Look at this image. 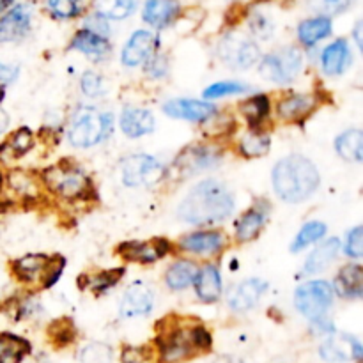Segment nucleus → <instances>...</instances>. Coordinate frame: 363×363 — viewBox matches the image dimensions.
Here are the masks:
<instances>
[{
	"mask_svg": "<svg viewBox=\"0 0 363 363\" xmlns=\"http://www.w3.org/2000/svg\"><path fill=\"white\" fill-rule=\"evenodd\" d=\"M149 360H151V354L144 347L128 346L121 353V363H149Z\"/></svg>",
	"mask_w": 363,
	"mask_h": 363,
	"instance_id": "nucleus-51",
	"label": "nucleus"
},
{
	"mask_svg": "<svg viewBox=\"0 0 363 363\" xmlns=\"http://www.w3.org/2000/svg\"><path fill=\"white\" fill-rule=\"evenodd\" d=\"M64 268H66V259H64L62 255H52V261H50L48 269H46L41 287L50 289V287L55 286V284L59 282L60 277H62Z\"/></svg>",
	"mask_w": 363,
	"mask_h": 363,
	"instance_id": "nucleus-48",
	"label": "nucleus"
},
{
	"mask_svg": "<svg viewBox=\"0 0 363 363\" xmlns=\"http://www.w3.org/2000/svg\"><path fill=\"white\" fill-rule=\"evenodd\" d=\"M335 151L347 162H363V131L358 128L344 131L335 138Z\"/></svg>",
	"mask_w": 363,
	"mask_h": 363,
	"instance_id": "nucleus-36",
	"label": "nucleus"
},
{
	"mask_svg": "<svg viewBox=\"0 0 363 363\" xmlns=\"http://www.w3.org/2000/svg\"><path fill=\"white\" fill-rule=\"evenodd\" d=\"M321 105L318 92H289L275 103V116L282 123H303Z\"/></svg>",
	"mask_w": 363,
	"mask_h": 363,
	"instance_id": "nucleus-12",
	"label": "nucleus"
},
{
	"mask_svg": "<svg viewBox=\"0 0 363 363\" xmlns=\"http://www.w3.org/2000/svg\"><path fill=\"white\" fill-rule=\"evenodd\" d=\"M77 337V330H74L73 323L69 319H60L50 326V339L57 344V346H69Z\"/></svg>",
	"mask_w": 363,
	"mask_h": 363,
	"instance_id": "nucleus-45",
	"label": "nucleus"
},
{
	"mask_svg": "<svg viewBox=\"0 0 363 363\" xmlns=\"http://www.w3.org/2000/svg\"><path fill=\"white\" fill-rule=\"evenodd\" d=\"M332 287L333 293L344 300H360L363 296V268L357 262L342 266Z\"/></svg>",
	"mask_w": 363,
	"mask_h": 363,
	"instance_id": "nucleus-25",
	"label": "nucleus"
},
{
	"mask_svg": "<svg viewBox=\"0 0 363 363\" xmlns=\"http://www.w3.org/2000/svg\"><path fill=\"white\" fill-rule=\"evenodd\" d=\"M179 0H145L142 9V20L152 28H167L179 20Z\"/></svg>",
	"mask_w": 363,
	"mask_h": 363,
	"instance_id": "nucleus-21",
	"label": "nucleus"
},
{
	"mask_svg": "<svg viewBox=\"0 0 363 363\" xmlns=\"http://www.w3.org/2000/svg\"><path fill=\"white\" fill-rule=\"evenodd\" d=\"M326 233H328V227H326L325 222H319V220L307 222L303 227H301L300 233L296 234L293 243H291V252L298 254V252L319 243L321 240H325Z\"/></svg>",
	"mask_w": 363,
	"mask_h": 363,
	"instance_id": "nucleus-38",
	"label": "nucleus"
},
{
	"mask_svg": "<svg viewBox=\"0 0 363 363\" xmlns=\"http://www.w3.org/2000/svg\"><path fill=\"white\" fill-rule=\"evenodd\" d=\"M362 30H363V23L362 21H357V25H354V28H353V38H354V43H357L358 48H362V41H363Z\"/></svg>",
	"mask_w": 363,
	"mask_h": 363,
	"instance_id": "nucleus-55",
	"label": "nucleus"
},
{
	"mask_svg": "<svg viewBox=\"0 0 363 363\" xmlns=\"http://www.w3.org/2000/svg\"><path fill=\"white\" fill-rule=\"evenodd\" d=\"M84 28H87V30L94 32V34H98V35H103V38H108L110 35L108 20H106L105 16H101V14L96 13V11L91 14V16L85 18Z\"/></svg>",
	"mask_w": 363,
	"mask_h": 363,
	"instance_id": "nucleus-50",
	"label": "nucleus"
},
{
	"mask_svg": "<svg viewBox=\"0 0 363 363\" xmlns=\"http://www.w3.org/2000/svg\"><path fill=\"white\" fill-rule=\"evenodd\" d=\"M268 291V282L262 279H247L234 286L227 296V305L233 312L243 314L259 305L261 298Z\"/></svg>",
	"mask_w": 363,
	"mask_h": 363,
	"instance_id": "nucleus-18",
	"label": "nucleus"
},
{
	"mask_svg": "<svg viewBox=\"0 0 363 363\" xmlns=\"http://www.w3.org/2000/svg\"><path fill=\"white\" fill-rule=\"evenodd\" d=\"M344 254H346L350 259H362V255H363V229H362V225L353 227V229L346 234Z\"/></svg>",
	"mask_w": 363,
	"mask_h": 363,
	"instance_id": "nucleus-46",
	"label": "nucleus"
},
{
	"mask_svg": "<svg viewBox=\"0 0 363 363\" xmlns=\"http://www.w3.org/2000/svg\"><path fill=\"white\" fill-rule=\"evenodd\" d=\"M145 73L151 78H155V80L167 77V73H169V60H167V57L155 53V55L145 62Z\"/></svg>",
	"mask_w": 363,
	"mask_h": 363,
	"instance_id": "nucleus-49",
	"label": "nucleus"
},
{
	"mask_svg": "<svg viewBox=\"0 0 363 363\" xmlns=\"http://www.w3.org/2000/svg\"><path fill=\"white\" fill-rule=\"evenodd\" d=\"M30 353V344L13 333H0V363H21Z\"/></svg>",
	"mask_w": 363,
	"mask_h": 363,
	"instance_id": "nucleus-37",
	"label": "nucleus"
},
{
	"mask_svg": "<svg viewBox=\"0 0 363 363\" xmlns=\"http://www.w3.org/2000/svg\"><path fill=\"white\" fill-rule=\"evenodd\" d=\"M333 30L332 18L319 14V16L307 18L298 25V41L305 48H314L318 43L328 38Z\"/></svg>",
	"mask_w": 363,
	"mask_h": 363,
	"instance_id": "nucleus-30",
	"label": "nucleus"
},
{
	"mask_svg": "<svg viewBox=\"0 0 363 363\" xmlns=\"http://www.w3.org/2000/svg\"><path fill=\"white\" fill-rule=\"evenodd\" d=\"M199 264L191 259H177L169 269L165 272V286L170 291H184L190 286H194L195 277H197Z\"/></svg>",
	"mask_w": 363,
	"mask_h": 363,
	"instance_id": "nucleus-33",
	"label": "nucleus"
},
{
	"mask_svg": "<svg viewBox=\"0 0 363 363\" xmlns=\"http://www.w3.org/2000/svg\"><path fill=\"white\" fill-rule=\"evenodd\" d=\"M195 294H197L199 301L202 303H216L222 298L223 293V282L222 273L215 264H204L199 266L197 277L194 282Z\"/></svg>",
	"mask_w": 363,
	"mask_h": 363,
	"instance_id": "nucleus-23",
	"label": "nucleus"
},
{
	"mask_svg": "<svg viewBox=\"0 0 363 363\" xmlns=\"http://www.w3.org/2000/svg\"><path fill=\"white\" fill-rule=\"evenodd\" d=\"M39 181L50 194L66 202L89 201L96 195L91 177L77 163L60 162L46 167L39 174Z\"/></svg>",
	"mask_w": 363,
	"mask_h": 363,
	"instance_id": "nucleus-4",
	"label": "nucleus"
},
{
	"mask_svg": "<svg viewBox=\"0 0 363 363\" xmlns=\"http://www.w3.org/2000/svg\"><path fill=\"white\" fill-rule=\"evenodd\" d=\"M7 126H9V116L4 110H0V135L7 130Z\"/></svg>",
	"mask_w": 363,
	"mask_h": 363,
	"instance_id": "nucleus-56",
	"label": "nucleus"
},
{
	"mask_svg": "<svg viewBox=\"0 0 363 363\" xmlns=\"http://www.w3.org/2000/svg\"><path fill=\"white\" fill-rule=\"evenodd\" d=\"M2 188H4V176L2 172H0V194H2Z\"/></svg>",
	"mask_w": 363,
	"mask_h": 363,
	"instance_id": "nucleus-58",
	"label": "nucleus"
},
{
	"mask_svg": "<svg viewBox=\"0 0 363 363\" xmlns=\"http://www.w3.org/2000/svg\"><path fill=\"white\" fill-rule=\"evenodd\" d=\"M272 147V138L264 130H248L238 140V152L243 158H261L266 156Z\"/></svg>",
	"mask_w": 363,
	"mask_h": 363,
	"instance_id": "nucleus-35",
	"label": "nucleus"
},
{
	"mask_svg": "<svg viewBox=\"0 0 363 363\" xmlns=\"http://www.w3.org/2000/svg\"><path fill=\"white\" fill-rule=\"evenodd\" d=\"M312 323V330H314L315 333H319V335H335V326H333V323L330 321L328 318H321V319H315V321H311Z\"/></svg>",
	"mask_w": 363,
	"mask_h": 363,
	"instance_id": "nucleus-54",
	"label": "nucleus"
},
{
	"mask_svg": "<svg viewBox=\"0 0 363 363\" xmlns=\"http://www.w3.org/2000/svg\"><path fill=\"white\" fill-rule=\"evenodd\" d=\"M218 55L234 69H250L261 60L257 43L238 34H227L218 45Z\"/></svg>",
	"mask_w": 363,
	"mask_h": 363,
	"instance_id": "nucleus-10",
	"label": "nucleus"
},
{
	"mask_svg": "<svg viewBox=\"0 0 363 363\" xmlns=\"http://www.w3.org/2000/svg\"><path fill=\"white\" fill-rule=\"evenodd\" d=\"M354 0H321V6L326 13L340 14L353 6Z\"/></svg>",
	"mask_w": 363,
	"mask_h": 363,
	"instance_id": "nucleus-52",
	"label": "nucleus"
},
{
	"mask_svg": "<svg viewBox=\"0 0 363 363\" xmlns=\"http://www.w3.org/2000/svg\"><path fill=\"white\" fill-rule=\"evenodd\" d=\"M163 112L165 116L172 117V119H183L190 121V123H204L215 112H218L213 103L201 101V99H169L163 105Z\"/></svg>",
	"mask_w": 363,
	"mask_h": 363,
	"instance_id": "nucleus-20",
	"label": "nucleus"
},
{
	"mask_svg": "<svg viewBox=\"0 0 363 363\" xmlns=\"http://www.w3.org/2000/svg\"><path fill=\"white\" fill-rule=\"evenodd\" d=\"M155 116L151 110L140 106H128L123 110L119 119V128L130 138L145 137L155 131Z\"/></svg>",
	"mask_w": 363,
	"mask_h": 363,
	"instance_id": "nucleus-24",
	"label": "nucleus"
},
{
	"mask_svg": "<svg viewBox=\"0 0 363 363\" xmlns=\"http://www.w3.org/2000/svg\"><path fill=\"white\" fill-rule=\"evenodd\" d=\"M4 183L21 201H34V199H38L39 186H41L38 174L30 172L27 169H20V167L11 169L7 172L6 177H4Z\"/></svg>",
	"mask_w": 363,
	"mask_h": 363,
	"instance_id": "nucleus-28",
	"label": "nucleus"
},
{
	"mask_svg": "<svg viewBox=\"0 0 363 363\" xmlns=\"http://www.w3.org/2000/svg\"><path fill=\"white\" fill-rule=\"evenodd\" d=\"M113 126L116 119L112 112H99L94 106L82 105L69 117L66 130L67 142L78 149L94 147L108 140Z\"/></svg>",
	"mask_w": 363,
	"mask_h": 363,
	"instance_id": "nucleus-5",
	"label": "nucleus"
},
{
	"mask_svg": "<svg viewBox=\"0 0 363 363\" xmlns=\"http://www.w3.org/2000/svg\"><path fill=\"white\" fill-rule=\"evenodd\" d=\"M340 248H342V245H340V240H337V238H328V240L321 241L308 254V257L305 259V273H308V275H318V273L328 269L337 261V257H339Z\"/></svg>",
	"mask_w": 363,
	"mask_h": 363,
	"instance_id": "nucleus-27",
	"label": "nucleus"
},
{
	"mask_svg": "<svg viewBox=\"0 0 363 363\" xmlns=\"http://www.w3.org/2000/svg\"><path fill=\"white\" fill-rule=\"evenodd\" d=\"M167 169L160 160L149 155H130L121 162V179L128 188H147L162 183Z\"/></svg>",
	"mask_w": 363,
	"mask_h": 363,
	"instance_id": "nucleus-8",
	"label": "nucleus"
},
{
	"mask_svg": "<svg viewBox=\"0 0 363 363\" xmlns=\"http://www.w3.org/2000/svg\"><path fill=\"white\" fill-rule=\"evenodd\" d=\"M18 73H20L18 66H11V64L0 62V87L4 89L6 85L13 84V82L18 78Z\"/></svg>",
	"mask_w": 363,
	"mask_h": 363,
	"instance_id": "nucleus-53",
	"label": "nucleus"
},
{
	"mask_svg": "<svg viewBox=\"0 0 363 363\" xmlns=\"http://www.w3.org/2000/svg\"><path fill=\"white\" fill-rule=\"evenodd\" d=\"M241 116L248 123L250 130H264V124L272 116V101L268 94H254L238 105Z\"/></svg>",
	"mask_w": 363,
	"mask_h": 363,
	"instance_id": "nucleus-29",
	"label": "nucleus"
},
{
	"mask_svg": "<svg viewBox=\"0 0 363 363\" xmlns=\"http://www.w3.org/2000/svg\"><path fill=\"white\" fill-rule=\"evenodd\" d=\"M35 145V137L28 128H18L9 135L7 140L0 144V163H9V160H16L32 151Z\"/></svg>",
	"mask_w": 363,
	"mask_h": 363,
	"instance_id": "nucleus-31",
	"label": "nucleus"
},
{
	"mask_svg": "<svg viewBox=\"0 0 363 363\" xmlns=\"http://www.w3.org/2000/svg\"><path fill=\"white\" fill-rule=\"evenodd\" d=\"M236 208L234 195L229 188L216 179L195 184L177 208V216L183 222L197 227H215L223 223Z\"/></svg>",
	"mask_w": 363,
	"mask_h": 363,
	"instance_id": "nucleus-1",
	"label": "nucleus"
},
{
	"mask_svg": "<svg viewBox=\"0 0 363 363\" xmlns=\"http://www.w3.org/2000/svg\"><path fill=\"white\" fill-rule=\"evenodd\" d=\"M80 363H113L112 347L103 342H91L82 347Z\"/></svg>",
	"mask_w": 363,
	"mask_h": 363,
	"instance_id": "nucleus-43",
	"label": "nucleus"
},
{
	"mask_svg": "<svg viewBox=\"0 0 363 363\" xmlns=\"http://www.w3.org/2000/svg\"><path fill=\"white\" fill-rule=\"evenodd\" d=\"M46 9L55 20H74L84 14L82 0H46Z\"/></svg>",
	"mask_w": 363,
	"mask_h": 363,
	"instance_id": "nucleus-42",
	"label": "nucleus"
},
{
	"mask_svg": "<svg viewBox=\"0 0 363 363\" xmlns=\"http://www.w3.org/2000/svg\"><path fill=\"white\" fill-rule=\"evenodd\" d=\"M50 261H52V255L25 254L11 261V273L18 282L25 286H41Z\"/></svg>",
	"mask_w": 363,
	"mask_h": 363,
	"instance_id": "nucleus-19",
	"label": "nucleus"
},
{
	"mask_svg": "<svg viewBox=\"0 0 363 363\" xmlns=\"http://www.w3.org/2000/svg\"><path fill=\"white\" fill-rule=\"evenodd\" d=\"M80 89L89 98H103L108 92V84L96 71H85L80 78Z\"/></svg>",
	"mask_w": 363,
	"mask_h": 363,
	"instance_id": "nucleus-44",
	"label": "nucleus"
},
{
	"mask_svg": "<svg viewBox=\"0 0 363 363\" xmlns=\"http://www.w3.org/2000/svg\"><path fill=\"white\" fill-rule=\"evenodd\" d=\"M160 46L158 35L151 30H135L121 53V62L126 67H137L147 62Z\"/></svg>",
	"mask_w": 363,
	"mask_h": 363,
	"instance_id": "nucleus-17",
	"label": "nucleus"
},
{
	"mask_svg": "<svg viewBox=\"0 0 363 363\" xmlns=\"http://www.w3.org/2000/svg\"><path fill=\"white\" fill-rule=\"evenodd\" d=\"M269 211H272V206L268 201L264 199L255 201V204L248 208L243 215H240V218L234 223V240L238 243H250L257 240L268 223Z\"/></svg>",
	"mask_w": 363,
	"mask_h": 363,
	"instance_id": "nucleus-15",
	"label": "nucleus"
},
{
	"mask_svg": "<svg viewBox=\"0 0 363 363\" xmlns=\"http://www.w3.org/2000/svg\"><path fill=\"white\" fill-rule=\"evenodd\" d=\"M223 160V147L218 142H199L184 147L174 162V169L181 176H195L215 169Z\"/></svg>",
	"mask_w": 363,
	"mask_h": 363,
	"instance_id": "nucleus-9",
	"label": "nucleus"
},
{
	"mask_svg": "<svg viewBox=\"0 0 363 363\" xmlns=\"http://www.w3.org/2000/svg\"><path fill=\"white\" fill-rule=\"evenodd\" d=\"M229 247V238L223 230L218 229H201L190 234H184L177 241V248L186 254H194L197 257H215L222 254Z\"/></svg>",
	"mask_w": 363,
	"mask_h": 363,
	"instance_id": "nucleus-11",
	"label": "nucleus"
},
{
	"mask_svg": "<svg viewBox=\"0 0 363 363\" xmlns=\"http://www.w3.org/2000/svg\"><path fill=\"white\" fill-rule=\"evenodd\" d=\"M333 300H335V293H333L332 284L326 280L305 282L294 293V307L308 321L326 318Z\"/></svg>",
	"mask_w": 363,
	"mask_h": 363,
	"instance_id": "nucleus-7",
	"label": "nucleus"
},
{
	"mask_svg": "<svg viewBox=\"0 0 363 363\" xmlns=\"http://www.w3.org/2000/svg\"><path fill=\"white\" fill-rule=\"evenodd\" d=\"M126 269L124 268H113V269H101V272L89 273L78 279V287L82 289H89L96 296H103L108 291H112L121 279L124 277Z\"/></svg>",
	"mask_w": 363,
	"mask_h": 363,
	"instance_id": "nucleus-32",
	"label": "nucleus"
},
{
	"mask_svg": "<svg viewBox=\"0 0 363 363\" xmlns=\"http://www.w3.org/2000/svg\"><path fill=\"white\" fill-rule=\"evenodd\" d=\"M138 0H94L96 13L106 20H126L137 11Z\"/></svg>",
	"mask_w": 363,
	"mask_h": 363,
	"instance_id": "nucleus-39",
	"label": "nucleus"
},
{
	"mask_svg": "<svg viewBox=\"0 0 363 363\" xmlns=\"http://www.w3.org/2000/svg\"><path fill=\"white\" fill-rule=\"evenodd\" d=\"M32 28V7L14 4L0 16V43H18L27 38Z\"/></svg>",
	"mask_w": 363,
	"mask_h": 363,
	"instance_id": "nucleus-16",
	"label": "nucleus"
},
{
	"mask_svg": "<svg viewBox=\"0 0 363 363\" xmlns=\"http://www.w3.org/2000/svg\"><path fill=\"white\" fill-rule=\"evenodd\" d=\"M174 252V245L167 238H155L147 241H124L117 247V254L128 262L155 264L160 259Z\"/></svg>",
	"mask_w": 363,
	"mask_h": 363,
	"instance_id": "nucleus-13",
	"label": "nucleus"
},
{
	"mask_svg": "<svg viewBox=\"0 0 363 363\" xmlns=\"http://www.w3.org/2000/svg\"><path fill=\"white\" fill-rule=\"evenodd\" d=\"M13 2L14 0H0V16H2L9 7H13Z\"/></svg>",
	"mask_w": 363,
	"mask_h": 363,
	"instance_id": "nucleus-57",
	"label": "nucleus"
},
{
	"mask_svg": "<svg viewBox=\"0 0 363 363\" xmlns=\"http://www.w3.org/2000/svg\"><path fill=\"white\" fill-rule=\"evenodd\" d=\"M354 337L351 335H330L319 347V357L328 363H344L353 358Z\"/></svg>",
	"mask_w": 363,
	"mask_h": 363,
	"instance_id": "nucleus-34",
	"label": "nucleus"
},
{
	"mask_svg": "<svg viewBox=\"0 0 363 363\" xmlns=\"http://www.w3.org/2000/svg\"><path fill=\"white\" fill-rule=\"evenodd\" d=\"M69 48L84 53L89 59L96 60V62L106 59L110 55V52H112V45H110L108 38L94 34V32L87 30V28H80L73 35V39L69 43Z\"/></svg>",
	"mask_w": 363,
	"mask_h": 363,
	"instance_id": "nucleus-26",
	"label": "nucleus"
},
{
	"mask_svg": "<svg viewBox=\"0 0 363 363\" xmlns=\"http://www.w3.org/2000/svg\"><path fill=\"white\" fill-rule=\"evenodd\" d=\"M155 344L160 363H183L197 354L208 353L213 346V337L201 323L177 319L163 325Z\"/></svg>",
	"mask_w": 363,
	"mask_h": 363,
	"instance_id": "nucleus-2",
	"label": "nucleus"
},
{
	"mask_svg": "<svg viewBox=\"0 0 363 363\" xmlns=\"http://www.w3.org/2000/svg\"><path fill=\"white\" fill-rule=\"evenodd\" d=\"M272 183L280 201L300 204L315 194L321 184V174L307 156L289 155L275 165Z\"/></svg>",
	"mask_w": 363,
	"mask_h": 363,
	"instance_id": "nucleus-3",
	"label": "nucleus"
},
{
	"mask_svg": "<svg viewBox=\"0 0 363 363\" xmlns=\"http://www.w3.org/2000/svg\"><path fill=\"white\" fill-rule=\"evenodd\" d=\"M155 291L144 280H137L128 289L124 291L119 303L121 318L124 319H138L145 318L155 308Z\"/></svg>",
	"mask_w": 363,
	"mask_h": 363,
	"instance_id": "nucleus-14",
	"label": "nucleus"
},
{
	"mask_svg": "<svg viewBox=\"0 0 363 363\" xmlns=\"http://www.w3.org/2000/svg\"><path fill=\"white\" fill-rule=\"evenodd\" d=\"M303 69V53L296 46H284L259 60V73L272 84H291Z\"/></svg>",
	"mask_w": 363,
	"mask_h": 363,
	"instance_id": "nucleus-6",
	"label": "nucleus"
},
{
	"mask_svg": "<svg viewBox=\"0 0 363 363\" xmlns=\"http://www.w3.org/2000/svg\"><path fill=\"white\" fill-rule=\"evenodd\" d=\"M250 91L252 87L248 84H245V82L223 80L215 82V84H211L209 87H206L202 96L206 98V101H213V99L229 98V96H243Z\"/></svg>",
	"mask_w": 363,
	"mask_h": 363,
	"instance_id": "nucleus-41",
	"label": "nucleus"
},
{
	"mask_svg": "<svg viewBox=\"0 0 363 363\" xmlns=\"http://www.w3.org/2000/svg\"><path fill=\"white\" fill-rule=\"evenodd\" d=\"M353 60L351 46L346 39H335L321 52V69L326 77H340L346 73Z\"/></svg>",
	"mask_w": 363,
	"mask_h": 363,
	"instance_id": "nucleus-22",
	"label": "nucleus"
},
{
	"mask_svg": "<svg viewBox=\"0 0 363 363\" xmlns=\"http://www.w3.org/2000/svg\"><path fill=\"white\" fill-rule=\"evenodd\" d=\"M248 28L259 39H269L273 34V23L262 13H254L248 16Z\"/></svg>",
	"mask_w": 363,
	"mask_h": 363,
	"instance_id": "nucleus-47",
	"label": "nucleus"
},
{
	"mask_svg": "<svg viewBox=\"0 0 363 363\" xmlns=\"http://www.w3.org/2000/svg\"><path fill=\"white\" fill-rule=\"evenodd\" d=\"M202 124H204V126H202V131H204V135L211 142L225 138L227 135L236 128V121H234V117L227 112H215Z\"/></svg>",
	"mask_w": 363,
	"mask_h": 363,
	"instance_id": "nucleus-40",
	"label": "nucleus"
}]
</instances>
